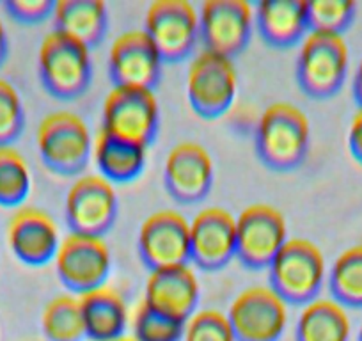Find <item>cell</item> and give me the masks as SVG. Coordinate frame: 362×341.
<instances>
[{
    "label": "cell",
    "instance_id": "cell-1",
    "mask_svg": "<svg viewBox=\"0 0 362 341\" xmlns=\"http://www.w3.org/2000/svg\"><path fill=\"white\" fill-rule=\"evenodd\" d=\"M311 144L305 114L291 103L279 102L261 114L256 127V151L263 166L290 173L304 163Z\"/></svg>",
    "mask_w": 362,
    "mask_h": 341
},
{
    "label": "cell",
    "instance_id": "cell-2",
    "mask_svg": "<svg viewBox=\"0 0 362 341\" xmlns=\"http://www.w3.org/2000/svg\"><path fill=\"white\" fill-rule=\"evenodd\" d=\"M267 270L272 290L293 306L318 299L327 274L323 253L308 238H288Z\"/></svg>",
    "mask_w": 362,
    "mask_h": 341
},
{
    "label": "cell",
    "instance_id": "cell-3",
    "mask_svg": "<svg viewBox=\"0 0 362 341\" xmlns=\"http://www.w3.org/2000/svg\"><path fill=\"white\" fill-rule=\"evenodd\" d=\"M37 71L50 96L64 102L80 98L93 80L90 50L61 33H48L37 54Z\"/></svg>",
    "mask_w": 362,
    "mask_h": 341
},
{
    "label": "cell",
    "instance_id": "cell-4",
    "mask_svg": "<svg viewBox=\"0 0 362 341\" xmlns=\"http://www.w3.org/2000/svg\"><path fill=\"white\" fill-rule=\"evenodd\" d=\"M41 160L55 175H80L89 162L93 139L86 121L68 110L48 114L36 132Z\"/></svg>",
    "mask_w": 362,
    "mask_h": 341
},
{
    "label": "cell",
    "instance_id": "cell-5",
    "mask_svg": "<svg viewBox=\"0 0 362 341\" xmlns=\"http://www.w3.org/2000/svg\"><path fill=\"white\" fill-rule=\"evenodd\" d=\"M350 54L343 36L309 33L297 59V82L304 95L327 100L337 95L348 75Z\"/></svg>",
    "mask_w": 362,
    "mask_h": 341
},
{
    "label": "cell",
    "instance_id": "cell-6",
    "mask_svg": "<svg viewBox=\"0 0 362 341\" xmlns=\"http://www.w3.org/2000/svg\"><path fill=\"white\" fill-rule=\"evenodd\" d=\"M144 30L162 61L176 64L199 43V13L189 0H156L146 11Z\"/></svg>",
    "mask_w": 362,
    "mask_h": 341
},
{
    "label": "cell",
    "instance_id": "cell-7",
    "mask_svg": "<svg viewBox=\"0 0 362 341\" xmlns=\"http://www.w3.org/2000/svg\"><path fill=\"white\" fill-rule=\"evenodd\" d=\"M238 91V76L231 59L203 50L192 59L187 75V95L194 112L217 120L231 109Z\"/></svg>",
    "mask_w": 362,
    "mask_h": 341
},
{
    "label": "cell",
    "instance_id": "cell-8",
    "mask_svg": "<svg viewBox=\"0 0 362 341\" xmlns=\"http://www.w3.org/2000/svg\"><path fill=\"white\" fill-rule=\"evenodd\" d=\"M160 125V107L148 89L114 88L103 103L102 132L144 148L155 142Z\"/></svg>",
    "mask_w": 362,
    "mask_h": 341
},
{
    "label": "cell",
    "instance_id": "cell-9",
    "mask_svg": "<svg viewBox=\"0 0 362 341\" xmlns=\"http://www.w3.org/2000/svg\"><path fill=\"white\" fill-rule=\"evenodd\" d=\"M286 242V219L272 204H250L236 219V258L247 269H268Z\"/></svg>",
    "mask_w": 362,
    "mask_h": 341
},
{
    "label": "cell",
    "instance_id": "cell-10",
    "mask_svg": "<svg viewBox=\"0 0 362 341\" xmlns=\"http://www.w3.org/2000/svg\"><path fill=\"white\" fill-rule=\"evenodd\" d=\"M55 270L71 294L80 295L105 287L112 270V256L105 240L71 233L61 240Z\"/></svg>",
    "mask_w": 362,
    "mask_h": 341
},
{
    "label": "cell",
    "instance_id": "cell-11",
    "mask_svg": "<svg viewBox=\"0 0 362 341\" xmlns=\"http://www.w3.org/2000/svg\"><path fill=\"white\" fill-rule=\"evenodd\" d=\"M117 210L116 189L109 180L98 175L78 178L66 196V222L75 235L103 238L116 224Z\"/></svg>",
    "mask_w": 362,
    "mask_h": 341
},
{
    "label": "cell",
    "instance_id": "cell-12",
    "mask_svg": "<svg viewBox=\"0 0 362 341\" xmlns=\"http://www.w3.org/2000/svg\"><path fill=\"white\" fill-rule=\"evenodd\" d=\"M254 27L247 0H206L199 11V41L204 50L235 59L249 45Z\"/></svg>",
    "mask_w": 362,
    "mask_h": 341
},
{
    "label": "cell",
    "instance_id": "cell-13",
    "mask_svg": "<svg viewBox=\"0 0 362 341\" xmlns=\"http://www.w3.org/2000/svg\"><path fill=\"white\" fill-rule=\"evenodd\" d=\"M236 341H281L288 304L270 287H250L236 295L228 311Z\"/></svg>",
    "mask_w": 362,
    "mask_h": 341
},
{
    "label": "cell",
    "instance_id": "cell-14",
    "mask_svg": "<svg viewBox=\"0 0 362 341\" xmlns=\"http://www.w3.org/2000/svg\"><path fill=\"white\" fill-rule=\"evenodd\" d=\"M137 250L149 272L189 265L190 222L174 210H158L142 222Z\"/></svg>",
    "mask_w": 362,
    "mask_h": 341
},
{
    "label": "cell",
    "instance_id": "cell-15",
    "mask_svg": "<svg viewBox=\"0 0 362 341\" xmlns=\"http://www.w3.org/2000/svg\"><path fill=\"white\" fill-rule=\"evenodd\" d=\"M162 57L144 29L127 30L109 52V76L114 88L153 89L162 76Z\"/></svg>",
    "mask_w": 362,
    "mask_h": 341
},
{
    "label": "cell",
    "instance_id": "cell-16",
    "mask_svg": "<svg viewBox=\"0 0 362 341\" xmlns=\"http://www.w3.org/2000/svg\"><path fill=\"white\" fill-rule=\"evenodd\" d=\"M163 185L181 204L203 201L214 185V160L206 148L190 141L174 146L163 166Z\"/></svg>",
    "mask_w": 362,
    "mask_h": 341
},
{
    "label": "cell",
    "instance_id": "cell-17",
    "mask_svg": "<svg viewBox=\"0 0 362 341\" xmlns=\"http://www.w3.org/2000/svg\"><path fill=\"white\" fill-rule=\"evenodd\" d=\"M236 258V219L221 207L201 210L190 222V262L215 272Z\"/></svg>",
    "mask_w": 362,
    "mask_h": 341
},
{
    "label": "cell",
    "instance_id": "cell-18",
    "mask_svg": "<svg viewBox=\"0 0 362 341\" xmlns=\"http://www.w3.org/2000/svg\"><path fill=\"white\" fill-rule=\"evenodd\" d=\"M8 243L22 263L43 267L55 260L61 238L57 224L47 212L25 207L16 210L9 219Z\"/></svg>",
    "mask_w": 362,
    "mask_h": 341
},
{
    "label": "cell",
    "instance_id": "cell-19",
    "mask_svg": "<svg viewBox=\"0 0 362 341\" xmlns=\"http://www.w3.org/2000/svg\"><path fill=\"white\" fill-rule=\"evenodd\" d=\"M199 281L189 265L149 272L142 302L155 311L187 322L199 304Z\"/></svg>",
    "mask_w": 362,
    "mask_h": 341
},
{
    "label": "cell",
    "instance_id": "cell-20",
    "mask_svg": "<svg viewBox=\"0 0 362 341\" xmlns=\"http://www.w3.org/2000/svg\"><path fill=\"white\" fill-rule=\"evenodd\" d=\"M257 33L274 48H291L309 33L305 0H263L254 11Z\"/></svg>",
    "mask_w": 362,
    "mask_h": 341
},
{
    "label": "cell",
    "instance_id": "cell-21",
    "mask_svg": "<svg viewBox=\"0 0 362 341\" xmlns=\"http://www.w3.org/2000/svg\"><path fill=\"white\" fill-rule=\"evenodd\" d=\"M86 336L90 341H117L124 337L128 329V306L123 295L112 287L80 295Z\"/></svg>",
    "mask_w": 362,
    "mask_h": 341
},
{
    "label": "cell",
    "instance_id": "cell-22",
    "mask_svg": "<svg viewBox=\"0 0 362 341\" xmlns=\"http://www.w3.org/2000/svg\"><path fill=\"white\" fill-rule=\"evenodd\" d=\"M54 30L86 48L100 47L109 30V13L102 0H59L54 11Z\"/></svg>",
    "mask_w": 362,
    "mask_h": 341
},
{
    "label": "cell",
    "instance_id": "cell-23",
    "mask_svg": "<svg viewBox=\"0 0 362 341\" xmlns=\"http://www.w3.org/2000/svg\"><path fill=\"white\" fill-rule=\"evenodd\" d=\"M346 308L334 299H315L302 308L295 325L297 341H350Z\"/></svg>",
    "mask_w": 362,
    "mask_h": 341
},
{
    "label": "cell",
    "instance_id": "cell-24",
    "mask_svg": "<svg viewBox=\"0 0 362 341\" xmlns=\"http://www.w3.org/2000/svg\"><path fill=\"white\" fill-rule=\"evenodd\" d=\"M144 146L123 141L100 130L95 144V158L100 173L110 183H128L142 175L146 166Z\"/></svg>",
    "mask_w": 362,
    "mask_h": 341
},
{
    "label": "cell",
    "instance_id": "cell-25",
    "mask_svg": "<svg viewBox=\"0 0 362 341\" xmlns=\"http://www.w3.org/2000/svg\"><path fill=\"white\" fill-rule=\"evenodd\" d=\"M329 290L334 301L344 308L362 309V243L348 247L334 260Z\"/></svg>",
    "mask_w": 362,
    "mask_h": 341
},
{
    "label": "cell",
    "instance_id": "cell-26",
    "mask_svg": "<svg viewBox=\"0 0 362 341\" xmlns=\"http://www.w3.org/2000/svg\"><path fill=\"white\" fill-rule=\"evenodd\" d=\"M41 329L48 341L86 340L78 299L73 295H57L52 299L41 313Z\"/></svg>",
    "mask_w": 362,
    "mask_h": 341
},
{
    "label": "cell",
    "instance_id": "cell-27",
    "mask_svg": "<svg viewBox=\"0 0 362 341\" xmlns=\"http://www.w3.org/2000/svg\"><path fill=\"white\" fill-rule=\"evenodd\" d=\"M33 185L29 163L13 146H0V207L15 208L27 200Z\"/></svg>",
    "mask_w": 362,
    "mask_h": 341
},
{
    "label": "cell",
    "instance_id": "cell-28",
    "mask_svg": "<svg viewBox=\"0 0 362 341\" xmlns=\"http://www.w3.org/2000/svg\"><path fill=\"white\" fill-rule=\"evenodd\" d=\"M357 4L351 0H313L308 2L309 33L343 36L355 20Z\"/></svg>",
    "mask_w": 362,
    "mask_h": 341
},
{
    "label": "cell",
    "instance_id": "cell-29",
    "mask_svg": "<svg viewBox=\"0 0 362 341\" xmlns=\"http://www.w3.org/2000/svg\"><path fill=\"white\" fill-rule=\"evenodd\" d=\"M185 322L163 315L141 302L134 315V337L137 341H183Z\"/></svg>",
    "mask_w": 362,
    "mask_h": 341
},
{
    "label": "cell",
    "instance_id": "cell-30",
    "mask_svg": "<svg viewBox=\"0 0 362 341\" xmlns=\"http://www.w3.org/2000/svg\"><path fill=\"white\" fill-rule=\"evenodd\" d=\"M25 128V110L16 88L0 76V146H13Z\"/></svg>",
    "mask_w": 362,
    "mask_h": 341
},
{
    "label": "cell",
    "instance_id": "cell-31",
    "mask_svg": "<svg viewBox=\"0 0 362 341\" xmlns=\"http://www.w3.org/2000/svg\"><path fill=\"white\" fill-rule=\"evenodd\" d=\"M183 341H236V336L228 315L218 309H203L185 322Z\"/></svg>",
    "mask_w": 362,
    "mask_h": 341
},
{
    "label": "cell",
    "instance_id": "cell-32",
    "mask_svg": "<svg viewBox=\"0 0 362 341\" xmlns=\"http://www.w3.org/2000/svg\"><path fill=\"white\" fill-rule=\"evenodd\" d=\"M55 4L54 0H8L4 8L16 22L34 25L54 16Z\"/></svg>",
    "mask_w": 362,
    "mask_h": 341
},
{
    "label": "cell",
    "instance_id": "cell-33",
    "mask_svg": "<svg viewBox=\"0 0 362 341\" xmlns=\"http://www.w3.org/2000/svg\"><path fill=\"white\" fill-rule=\"evenodd\" d=\"M348 148H350L351 156L362 163V109L354 114L348 130Z\"/></svg>",
    "mask_w": 362,
    "mask_h": 341
},
{
    "label": "cell",
    "instance_id": "cell-34",
    "mask_svg": "<svg viewBox=\"0 0 362 341\" xmlns=\"http://www.w3.org/2000/svg\"><path fill=\"white\" fill-rule=\"evenodd\" d=\"M351 91H354L355 103L358 105V109H362V59H361V62H358L357 69H355L354 86H351Z\"/></svg>",
    "mask_w": 362,
    "mask_h": 341
},
{
    "label": "cell",
    "instance_id": "cell-35",
    "mask_svg": "<svg viewBox=\"0 0 362 341\" xmlns=\"http://www.w3.org/2000/svg\"><path fill=\"white\" fill-rule=\"evenodd\" d=\"M8 50H9L8 33H6L4 23H2V20H0V66L4 64L6 57H8Z\"/></svg>",
    "mask_w": 362,
    "mask_h": 341
},
{
    "label": "cell",
    "instance_id": "cell-36",
    "mask_svg": "<svg viewBox=\"0 0 362 341\" xmlns=\"http://www.w3.org/2000/svg\"><path fill=\"white\" fill-rule=\"evenodd\" d=\"M357 341H362V323L358 327V333H357Z\"/></svg>",
    "mask_w": 362,
    "mask_h": 341
},
{
    "label": "cell",
    "instance_id": "cell-37",
    "mask_svg": "<svg viewBox=\"0 0 362 341\" xmlns=\"http://www.w3.org/2000/svg\"><path fill=\"white\" fill-rule=\"evenodd\" d=\"M117 341H137V340H135V337H121V340Z\"/></svg>",
    "mask_w": 362,
    "mask_h": 341
}]
</instances>
